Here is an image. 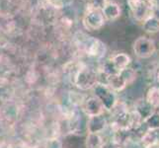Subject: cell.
<instances>
[{
	"label": "cell",
	"mask_w": 159,
	"mask_h": 148,
	"mask_svg": "<svg viewBox=\"0 0 159 148\" xmlns=\"http://www.w3.org/2000/svg\"><path fill=\"white\" fill-rule=\"evenodd\" d=\"M71 81L80 90H92L97 83H99V72L88 64L79 63L72 70Z\"/></svg>",
	"instance_id": "obj_1"
},
{
	"label": "cell",
	"mask_w": 159,
	"mask_h": 148,
	"mask_svg": "<svg viewBox=\"0 0 159 148\" xmlns=\"http://www.w3.org/2000/svg\"><path fill=\"white\" fill-rule=\"evenodd\" d=\"M107 127H108V120L103 114L88 118L86 124L88 133H102L107 128Z\"/></svg>",
	"instance_id": "obj_8"
},
{
	"label": "cell",
	"mask_w": 159,
	"mask_h": 148,
	"mask_svg": "<svg viewBox=\"0 0 159 148\" xmlns=\"http://www.w3.org/2000/svg\"><path fill=\"white\" fill-rule=\"evenodd\" d=\"M140 143L143 148H154L159 143V130L147 129L141 136Z\"/></svg>",
	"instance_id": "obj_12"
},
{
	"label": "cell",
	"mask_w": 159,
	"mask_h": 148,
	"mask_svg": "<svg viewBox=\"0 0 159 148\" xmlns=\"http://www.w3.org/2000/svg\"><path fill=\"white\" fill-rule=\"evenodd\" d=\"M155 81L159 86V66L156 68V71H155Z\"/></svg>",
	"instance_id": "obj_21"
},
{
	"label": "cell",
	"mask_w": 159,
	"mask_h": 148,
	"mask_svg": "<svg viewBox=\"0 0 159 148\" xmlns=\"http://www.w3.org/2000/svg\"><path fill=\"white\" fill-rule=\"evenodd\" d=\"M73 1L74 0H48V3L57 9H62L64 7L70 6Z\"/></svg>",
	"instance_id": "obj_17"
},
{
	"label": "cell",
	"mask_w": 159,
	"mask_h": 148,
	"mask_svg": "<svg viewBox=\"0 0 159 148\" xmlns=\"http://www.w3.org/2000/svg\"><path fill=\"white\" fill-rule=\"evenodd\" d=\"M86 148H105L106 142L101 133H88L85 140Z\"/></svg>",
	"instance_id": "obj_13"
},
{
	"label": "cell",
	"mask_w": 159,
	"mask_h": 148,
	"mask_svg": "<svg viewBox=\"0 0 159 148\" xmlns=\"http://www.w3.org/2000/svg\"><path fill=\"white\" fill-rule=\"evenodd\" d=\"M110 62L113 65V67L118 73H120V71L125 70V68L129 67V65L131 62V58L129 54L125 52H118L115 53L109 58Z\"/></svg>",
	"instance_id": "obj_9"
},
{
	"label": "cell",
	"mask_w": 159,
	"mask_h": 148,
	"mask_svg": "<svg viewBox=\"0 0 159 148\" xmlns=\"http://www.w3.org/2000/svg\"><path fill=\"white\" fill-rule=\"evenodd\" d=\"M82 110L88 118L101 116V114H104V112L106 111L103 104L95 96H91L85 99L82 103Z\"/></svg>",
	"instance_id": "obj_7"
},
{
	"label": "cell",
	"mask_w": 159,
	"mask_h": 148,
	"mask_svg": "<svg viewBox=\"0 0 159 148\" xmlns=\"http://www.w3.org/2000/svg\"><path fill=\"white\" fill-rule=\"evenodd\" d=\"M106 84L111 87V88L117 93L125 90V87H127L128 85H129L128 80L125 79V77L120 72L107 76L106 77Z\"/></svg>",
	"instance_id": "obj_10"
},
{
	"label": "cell",
	"mask_w": 159,
	"mask_h": 148,
	"mask_svg": "<svg viewBox=\"0 0 159 148\" xmlns=\"http://www.w3.org/2000/svg\"><path fill=\"white\" fill-rule=\"evenodd\" d=\"M108 1H109V0H90L87 6L92 8V9L102 11L104 9V7L106 6V4L108 3Z\"/></svg>",
	"instance_id": "obj_19"
},
{
	"label": "cell",
	"mask_w": 159,
	"mask_h": 148,
	"mask_svg": "<svg viewBox=\"0 0 159 148\" xmlns=\"http://www.w3.org/2000/svg\"><path fill=\"white\" fill-rule=\"evenodd\" d=\"M141 27L147 34H156L159 32V20L153 16H149L142 22Z\"/></svg>",
	"instance_id": "obj_15"
},
{
	"label": "cell",
	"mask_w": 159,
	"mask_h": 148,
	"mask_svg": "<svg viewBox=\"0 0 159 148\" xmlns=\"http://www.w3.org/2000/svg\"><path fill=\"white\" fill-rule=\"evenodd\" d=\"M102 13L106 20L108 21H114L117 20L120 15H122V8L120 4L116 1L109 0L106 6L102 10Z\"/></svg>",
	"instance_id": "obj_11"
},
{
	"label": "cell",
	"mask_w": 159,
	"mask_h": 148,
	"mask_svg": "<svg viewBox=\"0 0 159 148\" xmlns=\"http://www.w3.org/2000/svg\"><path fill=\"white\" fill-rule=\"evenodd\" d=\"M128 6L134 18L139 22H143L151 16V11L156 2H146L143 0H127Z\"/></svg>",
	"instance_id": "obj_5"
},
{
	"label": "cell",
	"mask_w": 159,
	"mask_h": 148,
	"mask_svg": "<svg viewBox=\"0 0 159 148\" xmlns=\"http://www.w3.org/2000/svg\"><path fill=\"white\" fill-rule=\"evenodd\" d=\"M75 42L80 52L86 56L101 59L106 56L107 47L102 41L94 37L87 36L83 33H77L75 36Z\"/></svg>",
	"instance_id": "obj_2"
},
{
	"label": "cell",
	"mask_w": 159,
	"mask_h": 148,
	"mask_svg": "<svg viewBox=\"0 0 159 148\" xmlns=\"http://www.w3.org/2000/svg\"><path fill=\"white\" fill-rule=\"evenodd\" d=\"M62 147H63L62 141L57 137L48 138L46 141L45 145H43V148H62Z\"/></svg>",
	"instance_id": "obj_18"
},
{
	"label": "cell",
	"mask_w": 159,
	"mask_h": 148,
	"mask_svg": "<svg viewBox=\"0 0 159 148\" xmlns=\"http://www.w3.org/2000/svg\"><path fill=\"white\" fill-rule=\"evenodd\" d=\"M92 90L94 93V96L99 99L100 102L103 104L104 108L108 112H112V110L117 106V104L120 101L117 92H115L106 83L99 82L94 86V88Z\"/></svg>",
	"instance_id": "obj_3"
},
{
	"label": "cell",
	"mask_w": 159,
	"mask_h": 148,
	"mask_svg": "<svg viewBox=\"0 0 159 148\" xmlns=\"http://www.w3.org/2000/svg\"><path fill=\"white\" fill-rule=\"evenodd\" d=\"M145 101L153 109L159 108V86H152L147 90Z\"/></svg>",
	"instance_id": "obj_14"
},
{
	"label": "cell",
	"mask_w": 159,
	"mask_h": 148,
	"mask_svg": "<svg viewBox=\"0 0 159 148\" xmlns=\"http://www.w3.org/2000/svg\"><path fill=\"white\" fill-rule=\"evenodd\" d=\"M151 16L153 17H155L156 19L159 20V5L156 3L154 6L152 8V11H151Z\"/></svg>",
	"instance_id": "obj_20"
},
{
	"label": "cell",
	"mask_w": 159,
	"mask_h": 148,
	"mask_svg": "<svg viewBox=\"0 0 159 148\" xmlns=\"http://www.w3.org/2000/svg\"><path fill=\"white\" fill-rule=\"evenodd\" d=\"M133 49L139 58H149L155 53L156 45L152 39L141 36L134 41Z\"/></svg>",
	"instance_id": "obj_6"
},
{
	"label": "cell",
	"mask_w": 159,
	"mask_h": 148,
	"mask_svg": "<svg viewBox=\"0 0 159 148\" xmlns=\"http://www.w3.org/2000/svg\"><path fill=\"white\" fill-rule=\"evenodd\" d=\"M106 19L104 17L102 11L95 10L87 6L85 13L82 18L83 27L88 31H98L105 25Z\"/></svg>",
	"instance_id": "obj_4"
},
{
	"label": "cell",
	"mask_w": 159,
	"mask_h": 148,
	"mask_svg": "<svg viewBox=\"0 0 159 148\" xmlns=\"http://www.w3.org/2000/svg\"><path fill=\"white\" fill-rule=\"evenodd\" d=\"M143 123L146 125L147 129L159 130V111L153 112L143 120Z\"/></svg>",
	"instance_id": "obj_16"
},
{
	"label": "cell",
	"mask_w": 159,
	"mask_h": 148,
	"mask_svg": "<svg viewBox=\"0 0 159 148\" xmlns=\"http://www.w3.org/2000/svg\"><path fill=\"white\" fill-rule=\"evenodd\" d=\"M143 1H146V2H156L155 0H143Z\"/></svg>",
	"instance_id": "obj_22"
}]
</instances>
